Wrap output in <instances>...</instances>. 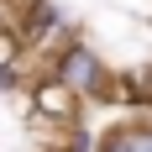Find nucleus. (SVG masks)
Masks as SVG:
<instances>
[{"mask_svg":"<svg viewBox=\"0 0 152 152\" xmlns=\"http://www.w3.org/2000/svg\"><path fill=\"white\" fill-rule=\"evenodd\" d=\"M115 94L126 105H152V68H131L126 79H115Z\"/></svg>","mask_w":152,"mask_h":152,"instance_id":"20e7f679","label":"nucleus"},{"mask_svg":"<svg viewBox=\"0 0 152 152\" xmlns=\"http://www.w3.org/2000/svg\"><path fill=\"white\" fill-rule=\"evenodd\" d=\"M53 79H58L74 100H100V94L115 89V79H105V58H100L94 47H84V42L63 47V58L53 63Z\"/></svg>","mask_w":152,"mask_h":152,"instance_id":"f257e3e1","label":"nucleus"},{"mask_svg":"<svg viewBox=\"0 0 152 152\" xmlns=\"http://www.w3.org/2000/svg\"><path fill=\"white\" fill-rule=\"evenodd\" d=\"M31 115H37V121H53V126H74L79 100L63 89L53 74H47V79H37V84H31Z\"/></svg>","mask_w":152,"mask_h":152,"instance_id":"f03ea898","label":"nucleus"},{"mask_svg":"<svg viewBox=\"0 0 152 152\" xmlns=\"http://www.w3.org/2000/svg\"><path fill=\"white\" fill-rule=\"evenodd\" d=\"M0 89H16V68H0Z\"/></svg>","mask_w":152,"mask_h":152,"instance_id":"6e6552de","label":"nucleus"},{"mask_svg":"<svg viewBox=\"0 0 152 152\" xmlns=\"http://www.w3.org/2000/svg\"><path fill=\"white\" fill-rule=\"evenodd\" d=\"M16 58H21V42L11 26H0V68H16Z\"/></svg>","mask_w":152,"mask_h":152,"instance_id":"423d86ee","label":"nucleus"},{"mask_svg":"<svg viewBox=\"0 0 152 152\" xmlns=\"http://www.w3.org/2000/svg\"><path fill=\"white\" fill-rule=\"evenodd\" d=\"M100 152H152V126L142 131V126H131V131H110L105 142H100Z\"/></svg>","mask_w":152,"mask_h":152,"instance_id":"39448f33","label":"nucleus"},{"mask_svg":"<svg viewBox=\"0 0 152 152\" xmlns=\"http://www.w3.org/2000/svg\"><path fill=\"white\" fill-rule=\"evenodd\" d=\"M68 152H94V142L84 137V131H74V142H68Z\"/></svg>","mask_w":152,"mask_h":152,"instance_id":"0eeeda50","label":"nucleus"},{"mask_svg":"<svg viewBox=\"0 0 152 152\" xmlns=\"http://www.w3.org/2000/svg\"><path fill=\"white\" fill-rule=\"evenodd\" d=\"M58 26H63L58 5H47V0H31V5H26V21L16 26V42H42L47 31H58Z\"/></svg>","mask_w":152,"mask_h":152,"instance_id":"7ed1b4c3","label":"nucleus"},{"mask_svg":"<svg viewBox=\"0 0 152 152\" xmlns=\"http://www.w3.org/2000/svg\"><path fill=\"white\" fill-rule=\"evenodd\" d=\"M0 26H5V11H0Z\"/></svg>","mask_w":152,"mask_h":152,"instance_id":"1a4fd4ad","label":"nucleus"}]
</instances>
